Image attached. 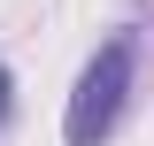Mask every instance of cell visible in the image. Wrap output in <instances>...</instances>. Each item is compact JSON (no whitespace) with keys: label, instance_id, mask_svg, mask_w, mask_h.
<instances>
[{"label":"cell","instance_id":"1","mask_svg":"<svg viewBox=\"0 0 154 146\" xmlns=\"http://www.w3.org/2000/svg\"><path fill=\"white\" fill-rule=\"evenodd\" d=\"M139 77H146V23L131 16L85 54V69L69 85V108H62V146H108L123 131V115H131Z\"/></svg>","mask_w":154,"mask_h":146},{"label":"cell","instance_id":"2","mask_svg":"<svg viewBox=\"0 0 154 146\" xmlns=\"http://www.w3.org/2000/svg\"><path fill=\"white\" fill-rule=\"evenodd\" d=\"M8 115H16V69L0 62V131H8Z\"/></svg>","mask_w":154,"mask_h":146}]
</instances>
